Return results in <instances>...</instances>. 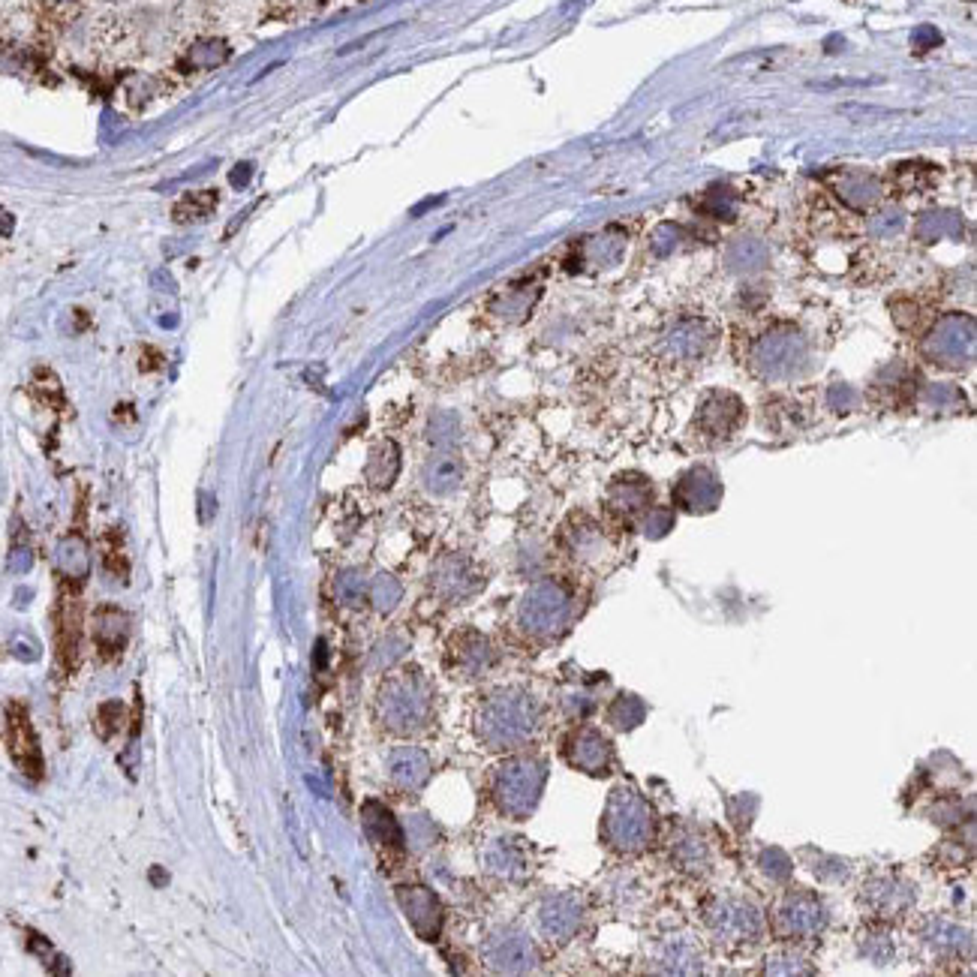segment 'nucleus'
Listing matches in <instances>:
<instances>
[{
    "mask_svg": "<svg viewBox=\"0 0 977 977\" xmlns=\"http://www.w3.org/2000/svg\"><path fill=\"white\" fill-rule=\"evenodd\" d=\"M397 472H400V448L391 439L376 442L367 460V481L373 487H391Z\"/></svg>",
    "mask_w": 977,
    "mask_h": 977,
    "instance_id": "nucleus-27",
    "label": "nucleus"
},
{
    "mask_svg": "<svg viewBox=\"0 0 977 977\" xmlns=\"http://www.w3.org/2000/svg\"><path fill=\"white\" fill-rule=\"evenodd\" d=\"M542 710L533 695L521 689H506L491 695L475 719V731L487 749H515L533 740Z\"/></svg>",
    "mask_w": 977,
    "mask_h": 977,
    "instance_id": "nucleus-1",
    "label": "nucleus"
},
{
    "mask_svg": "<svg viewBox=\"0 0 977 977\" xmlns=\"http://www.w3.org/2000/svg\"><path fill=\"white\" fill-rule=\"evenodd\" d=\"M361 818H364V827L373 842H379L382 848H391V851H403V830H400L397 818L382 803H376V800L364 803Z\"/></svg>",
    "mask_w": 977,
    "mask_h": 977,
    "instance_id": "nucleus-24",
    "label": "nucleus"
},
{
    "mask_svg": "<svg viewBox=\"0 0 977 977\" xmlns=\"http://www.w3.org/2000/svg\"><path fill=\"white\" fill-rule=\"evenodd\" d=\"M79 626H82L79 605L70 596H64L61 608H58V656L70 671L79 665V644H82V629Z\"/></svg>",
    "mask_w": 977,
    "mask_h": 977,
    "instance_id": "nucleus-22",
    "label": "nucleus"
},
{
    "mask_svg": "<svg viewBox=\"0 0 977 977\" xmlns=\"http://www.w3.org/2000/svg\"><path fill=\"white\" fill-rule=\"evenodd\" d=\"M605 845L617 854H641L656 836V812L635 788H614L602 815Z\"/></svg>",
    "mask_w": 977,
    "mask_h": 977,
    "instance_id": "nucleus-2",
    "label": "nucleus"
},
{
    "mask_svg": "<svg viewBox=\"0 0 977 977\" xmlns=\"http://www.w3.org/2000/svg\"><path fill=\"white\" fill-rule=\"evenodd\" d=\"M334 593L343 605H361L367 596V581L361 578V572H343L334 584Z\"/></svg>",
    "mask_w": 977,
    "mask_h": 977,
    "instance_id": "nucleus-34",
    "label": "nucleus"
},
{
    "mask_svg": "<svg viewBox=\"0 0 977 977\" xmlns=\"http://www.w3.org/2000/svg\"><path fill=\"white\" fill-rule=\"evenodd\" d=\"M55 566H58V575L73 584V587H82L88 572H91V551H88V542L82 533H70L58 542V551H55Z\"/></svg>",
    "mask_w": 977,
    "mask_h": 977,
    "instance_id": "nucleus-21",
    "label": "nucleus"
},
{
    "mask_svg": "<svg viewBox=\"0 0 977 977\" xmlns=\"http://www.w3.org/2000/svg\"><path fill=\"white\" fill-rule=\"evenodd\" d=\"M914 887L896 875H878L863 887V902L875 911V917H899L914 905Z\"/></svg>",
    "mask_w": 977,
    "mask_h": 977,
    "instance_id": "nucleus-17",
    "label": "nucleus"
},
{
    "mask_svg": "<svg viewBox=\"0 0 977 977\" xmlns=\"http://www.w3.org/2000/svg\"><path fill=\"white\" fill-rule=\"evenodd\" d=\"M463 478V466L454 454H436L424 466V484L430 494H451Z\"/></svg>",
    "mask_w": 977,
    "mask_h": 977,
    "instance_id": "nucleus-28",
    "label": "nucleus"
},
{
    "mask_svg": "<svg viewBox=\"0 0 977 977\" xmlns=\"http://www.w3.org/2000/svg\"><path fill=\"white\" fill-rule=\"evenodd\" d=\"M533 301H536V292L533 295H527L524 289H509L506 292V298L500 301V313L503 316H509V319H524L527 313H530V307H533Z\"/></svg>",
    "mask_w": 977,
    "mask_h": 977,
    "instance_id": "nucleus-35",
    "label": "nucleus"
},
{
    "mask_svg": "<svg viewBox=\"0 0 977 977\" xmlns=\"http://www.w3.org/2000/svg\"><path fill=\"white\" fill-rule=\"evenodd\" d=\"M539 923H542V932L554 941H569L578 935L581 923H584V905L578 896L572 893H557V896H548L539 908Z\"/></svg>",
    "mask_w": 977,
    "mask_h": 977,
    "instance_id": "nucleus-16",
    "label": "nucleus"
},
{
    "mask_svg": "<svg viewBox=\"0 0 977 977\" xmlns=\"http://www.w3.org/2000/svg\"><path fill=\"white\" fill-rule=\"evenodd\" d=\"M121 722H124V704L121 701H109V704L100 707V713H97V731H100L103 740H109L121 728Z\"/></svg>",
    "mask_w": 977,
    "mask_h": 977,
    "instance_id": "nucleus-36",
    "label": "nucleus"
},
{
    "mask_svg": "<svg viewBox=\"0 0 977 977\" xmlns=\"http://www.w3.org/2000/svg\"><path fill=\"white\" fill-rule=\"evenodd\" d=\"M743 421V403L728 391H713L695 415V427L707 439H728Z\"/></svg>",
    "mask_w": 977,
    "mask_h": 977,
    "instance_id": "nucleus-15",
    "label": "nucleus"
},
{
    "mask_svg": "<svg viewBox=\"0 0 977 977\" xmlns=\"http://www.w3.org/2000/svg\"><path fill=\"white\" fill-rule=\"evenodd\" d=\"M566 761L590 776H605L614 767V746L611 740L596 731V728H578L569 740H566Z\"/></svg>",
    "mask_w": 977,
    "mask_h": 977,
    "instance_id": "nucleus-13",
    "label": "nucleus"
},
{
    "mask_svg": "<svg viewBox=\"0 0 977 977\" xmlns=\"http://www.w3.org/2000/svg\"><path fill=\"white\" fill-rule=\"evenodd\" d=\"M217 202H220L217 190H193V193H184L175 202L172 217H175V223H184V226L202 223V220H208L217 211Z\"/></svg>",
    "mask_w": 977,
    "mask_h": 977,
    "instance_id": "nucleus-29",
    "label": "nucleus"
},
{
    "mask_svg": "<svg viewBox=\"0 0 977 977\" xmlns=\"http://www.w3.org/2000/svg\"><path fill=\"white\" fill-rule=\"evenodd\" d=\"M569 620H572V593L560 581L533 584L518 605V623L536 641H551L563 635Z\"/></svg>",
    "mask_w": 977,
    "mask_h": 977,
    "instance_id": "nucleus-5",
    "label": "nucleus"
},
{
    "mask_svg": "<svg viewBox=\"0 0 977 977\" xmlns=\"http://www.w3.org/2000/svg\"><path fill=\"white\" fill-rule=\"evenodd\" d=\"M7 743H10V755H13L16 767L25 776L40 779L43 776V752H40V740L34 734L25 704H10V710H7Z\"/></svg>",
    "mask_w": 977,
    "mask_h": 977,
    "instance_id": "nucleus-9",
    "label": "nucleus"
},
{
    "mask_svg": "<svg viewBox=\"0 0 977 977\" xmlns=\"http://www.w3.org/2000/svg\"><path fill=\"white\" fill-rule=\"evenodd\" d=\"M397 902L406 914V920L412 923V929L424 938V941H436L442 932V902L430 887L421 884H403L397 887Z\"/></svg>",
    "mask_w": 977,
    "mask_h": 977,
    "instance_id": "nucleus-12",
    "label": "nucleus"
},
{
    "mask_svg": "<svg viewBox=\"0 0 977 977\" xmlns=\"http://www.w3.org/2000/svg\"><path fill=\"white\" fill-rule=\"evenodd\" d=\"M220 46H223V43H217V40L193 46V52H190V61H193V67H220V64H223V58L229 55V52H217V55H214V49H220Z\"/></svg>",
    "mask_w": 977,
    "mask_h": 977,
    "instance_id": "nucleus-37",
    "label": "nucleus"
},
{
    "mask_svg": "<svg viewBox=\"0 0 977 977\" xmlns=\"http://www.w3.org/2000/svg\"><path fill=\"white\" fill-rule=\"evenodd\" d=\"M31 563H34V557H31L28 548H16L13 557H10V569H13L16 575H25V572L31 569Z\"/></svg>",
    "mask_w": 977,
    "mask_h": 977,
    "instance_id": "nucleus-39",
    "label": "nucleus"
},
{
    "mask_svg": "<svg viewBox=\"0 0 977 977\" xmlns=\"http://www.w3.org/2000/svg\"><path fill=\"white\" fill-rule=\"evenodd\" d=\"M376 713L379 722L391 734H415L427 725L430 719V686L427 680L409 668L400 674H391L376 698Z\"/></svg>",
    "mask_w": 977,
    "mask_h": 977,
    "instance_id": "nucleus-3",
    "label": "nucleus"
},
{
    "mask_svg": "<svg viewBox=\"0 0 977 977\" xmlns=\"http://www.w3.org/2000/svg\"><path fill=\"white\" fill-rule=\"evenodd\" d=\"M13 653H16L22 662H37V656H40L37 644L28 641V638H16V641H13Z\"/></svg>",
    "mask_w": 977,
    "mask_h": 977,
    "instance_id": "nucleus-38",
    "label": "nucleus"
},
{
    "mask_svg": "<svg viewBox=\"0 0 977 977\" xmlns=\"http://www.w3.org/2000/svg\"><path fill=\"white\" fill-rule=\"evenodd\" d=\"M923 941L935 950V953H953L959 956L962 950L971 947V938L962 926L944 920V917H929L923 926Z\"/></svg>",
    "mask_w": 977,
    "mask_h": 977,
    "instance_id": "nucleus-26",
    "label": "nucleus"
},
{
    "mask_svg": "<svg viewBox=\"0 0 977 977\" xmlns=\"http://www.w3.org/2000/svg\"><path fill=\"white\" fill-rule=\"evenodd\" d=\"M484 959L494 971H506V974H518V971H530L539 962V953L533 947V941L524 932L515 929H503L497 935L487 938L484 944Z\"/></svg>",
    "mask_w": 977,
    "mask_h": 977,
    "instance_id": "nucleus-11",
    "label": "nucleus"
},
{
    "mask_svg": "<svg viewBox=\"0 0 977 977\" xmlns=\"http://www.w3.org/2000/svg\"><path fill=\"white\" fill-rule=\"evenodd\" d=\"M713 343V334L704 322H683L668 334V349L677 361H692L701 358Z\"/></svg>",
    "mask_w": 977,
    "mask_h": 977,
    "instance_id": "nucleus-25",
    "label": "nucleus"
},
{
    "mask_svg": "<svg viewBox=\"0 0 977 977\" xmlns=\"http://www.w3.org/2000/svg\"><path fill=\"white\" fill-rule=\"evenodd\" d=\"M448 653H451V662L457 671H463L466 677L472 674H481L494 665V647L491 641H487L484 635L478 632H460L451 638L448 644Z\"/></svg>",
    "mask_w": 977,
    "mask_h": 977,
    "instance_id": "nucleus-19",
    "label": "nucleus"
},
{
    "mask_svg": "<svg viewBox=\"0 0 977 977\" xmlns=\"http://www.w3.org/2000/svg\"><path fill=\"white\" fill-rule=\"evenodd\" d=\"M671 857H674L677 866L686 869V872H704L707 863H710V851H707L704 839H698V836H683V839H677V845L671 848Z\"/></svg>",
    "mask_w": 977,
    "mask_h": 977,
    "instance_id": "nucleus-30",
    "label": "nucleus"
},
{
    "mask_svg": "<svg viewBox=\"0 0 977 977\" xmlns=\"http://www.w3.org/2000/svg\"><path fill=\"white\" fill-rule=\"evenodd\" d=\"M388 776L403 791H418L430 776V761L418 746H400L388 758Z\"/></svg>",
    "mask_w": 977,
    "mask_h": 977,
    "instance_id": "nucleus-20",
    "label": "nucleus"
},
{
    "mask_svg": "<svg viewBox=\"0 0 977 977\" xmlns=\"http://www.w3.org/2000/svg\"><path fill=\"white\" fill-rule=\"evenodd\" d=\"M487 866L503 875H515L524 869V851L509 839H500L491 851H487Z\"/></svg>",
    "mask_w": 977,
    "mask_h": 977,
    "instance_id": "nucleus-31",
    "label": "nucleus"
},
{
    "mask_svg": "<svg viewBox=\"0 0 977 977\" xmlns=\"http://www.w3.org/2000/svg\"><path fill=\"white\" fill-rule=\"evenodd\" d=\"M641 716H644V704L635 701V695H620V698L614 701V707L608 710V719H611L617 728H632V725L641 722Z\"/></svg>",
    "mask_w": 977,
    "mask_h": 977,
    "instance_id": "nucleus-32",
    "label": "nucleus"
},
{
    "mask_svg": "<svg viewBox=\"0 0 977 977\" xmlns=\"http://www.w3.org/2000/svg\"><path fill=\"white\" fill-rule=\"evenodd\" d=\"M545 779H548V767L539 758L518 755L500 764L494 776V800L500 812L509 818H527L542 797Z\"/></svg>",
    "mask_w": 977,
    "mask_h": 977,
    "instance_id": "nucleus-4",
    "label": "nucleus"
},
{
    "mask_svg": "<svg viewBox=\"0 0 977 977\" xmlns=\"http://www.w3.org/2000/svg\"><path fill=\"white\" fill-rule=\"evenodd\" d=\"M430 584L433 590L445 599V602H463L472 593L481 590V575L475 572V566L466 557H442L433 572H430Z\"/></svg>",
    "mask_w": 977,
    "mask_h": 977,
    "instance_id": "nucleus-14",
    "label": "nucleus"
},
{
    "mask_svg": "<svg viewBox=\"0 0 977 977\" xmlns=\"http://www.w3.org/2000/svg\"><path fill=\"white\" fill-rule=\"evenodd\" d=\"M653 503V487L641 478V475H629V478H617L611 484V509L632 518L638 512H644Z\"/></svg>",
    "mask_w": 977,
    "mask_h": 977,
    "instance_id": "nucleus-23",
    "label": "nucleus"
},
{
    "mask_svg": "<svg viewBox=\"0 0 977 977\" xmlns=\"http://www.w3.org/2000/svg\"><path fill=\"white\" fill-rule=\"evenodd\" d=\"M827 923L824 905L809 890H788L773 911V926L785 941H806L815 938Z\"/></svg>",
    "mask_w": 977,
    "mask_h": 977,
    "instance_id": "nucleus-7",
    "label": "nucleus"
},
{
    "mask_svg": "<svg viewBox=\"0 0 977 977\" xmlns=\"http://www.w3.org/2000/svg\"><path fill=\"white\" fill-rule=\"evenodd\" d=\"M803 340L794 331H773L764 334L755 343V367L767 376V379H779V376H791L797 370V364L803 361Z\"/></svg>",
    "mask_w": 977,
    "mask_h": 977,
    "instance_id": "nucleus-8",
    "label": "nucleus"
},
{
    "mask_svg": "<svg viewBox=\"0 0 977 977\" xmlns=\"http://www.w3.org/2000/svg\"><path fill=\"white\" fill-rule=\"evenodd\" d=\"M704 920H707V929L713 932V938L722 941L725 947L755 944L764 932V920H761V911L755 908V902L746 896H737V893L716 896L707 905Z\"/></svg>",
    "mask_w": 977,
    "mask_h": 977,
    "instance_id": "nucleus-6",
    "label": "nucleus"
},
{
    "mask_svg": "<svg viewBox=\"0 0 977 977\" xmlns=\"http://www.w3.org/2000/svg\"><path fill=\"white\" fill-rule=\"evenodd\" d=\"M94 644L100 650V656L112 659L127 647L130 638V617L127 611L115 608V605H100L94 611Z\"/></svg>",
    "mask_w": 977,
    "mask_h": 977,
    "instance_id": "nucleus-18",
    "label": "nucleus"
},
{
    "mask_svg": "<svg viewBox=\"0 0 977 977\" xmlns=\"http://www.w3.org/2000/svg\"><path fill=\"white\" fill-rule=\"evenodd\" d=\"M400 584L391 578V575H379L373 584H370V599H373V605H376V611H382V614H388L397 602H400Z\"/></svg>",
    "mask_w": 977,
    "mask_h": 977,
    "instance_id": "nucleus-33",
    "label": "nucleus"
},
{
    "mask_svg": "<svg viewBox=\"0 0 977 977\" xmlns=\"http://www.w3.org/2000/svg\"><path fill=\"white\" fill-rule=\"evenodd\" d=\"M974 349V331L971 322L962 316H947L935 325V331L926 337V352L935 364L956 367L965 358H971Z\"/></svg>",
    "mask_w": 977,
    "mask_h": 977,
    "instance_id": "nucleus-10",
    "label": "nucleus"
}]
</instances>
